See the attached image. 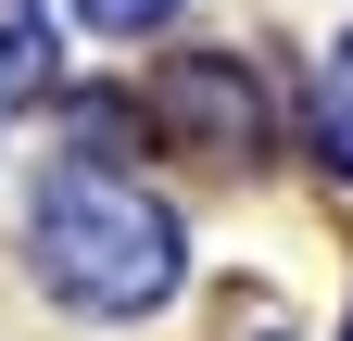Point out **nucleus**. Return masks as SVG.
Instances as JSON below:
<instances>
[{"label":"nucleus","mask_w":353,"mask_h":341,"mask_svg":"<svg viewBox=\"0 0 353 341\" xmlns=\"http://www.w3.org/2000/svg\"><path fill=\"white\" fill-rule=\"evenodd\" d=\"M76 13H88V26H114V38H139V26L176 13V0H76Z\"/></svg>","instance_id":"4"},{"label":"nucleus","mask_w":353,"mask_h":341,"mask_svg":"<svg viewBox=\"0 0 353 341\" xmlns=\"http://www.w3.org/2000/svg\"><path fill=\"white\" fill-rule=\"evenodd\" d=\"M341 341H353V329H341Z\"/></svg>","instance_id":"5"},{"label":"nucleus","mask_w":353,"mask_h":341,"mask_svg":"<svg viewBox=\"0 0 353 341\" xmlns=\"http://www.w3.org/2000/svg\"><path fill=\"white\" fill-rule=\"evenodd\" d=\"M26 253H38V278H51L63 304H88V316H139V304L176 291V215L152 190L101 177V164H63V177L38 190Z\"/></svg>","instance_id":"1"},{"label":"nucleus","mask_w":353,"mask_h":341,"mask_svg":"<svg viewBox=\"0 0 353 341\" xmlns=\"http://www.w3.org/2000/svg\"><path fill=\"white\" fill-rule=\"evenodd\" d=\"M316 139H328V164H353V38L328 51V89H316Z\"/></svg>","instance_id":"2"},{"label":"nucleus","mask_w":353,"mask_h":341,"mask_svg":"<svg viewBox=\"0 0 353 341\" xmlns=\"http://www.w3.org/2000/svg\"><path fill=\"white\" fill-rule=\"evenodd\" d=\"M38 76H51V38H38V26H0V89H38Z\"/></svg>","instance_id":"3"}]
</instances>
